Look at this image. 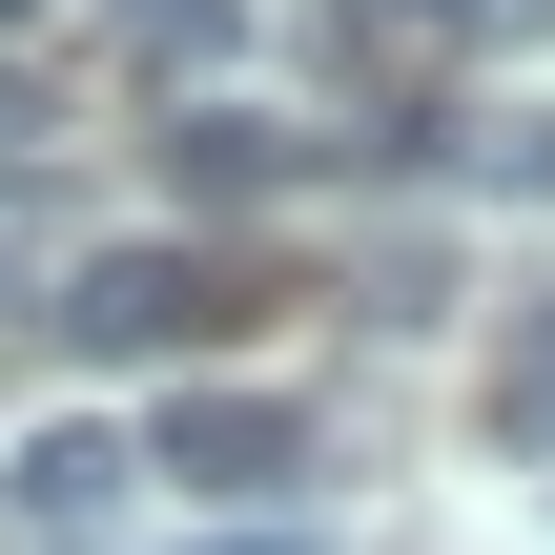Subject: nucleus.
I'll list each match as a JSON object with an SVG mask.
<instances>
[{
    "label": "nucleus",
    "instance_id": "nucleus-4",
    "mask_svg": "<svg viewBox=\"0 0 555 555\" xmlns=\"http://www.w3.org/2000/svg\"><path fill=\"white\" fill-rule=\"evenodd\" d=\"M124 474H144V453H124V433L82 412V433H41V453H21V515H103Z\"/></svg>",
    "mask_w": 555,
    "mask_h": 555
},
{
    "label": "nucleus",
    "instance_id": "nucleus-7",
    "mask_svg": "<svg viewBox=\"0 0 555 555\" xmlns=\"http://www.w3.org/2000/svg\"><path fill=\"white\" fill-rule=\"evenodd\" d=\"M21 144H41V82H21V62H0V185H21Z\"/></svg>",
    "mask_w": 555,
    "mask_h": 555
},
{
    "label": "nucleus",
    "instance_id": "nucleus-1",
    "mask_svg": "<svg viewBox=\"0 0 555 555\" xmlns=\"http://www.w3.org/2000/svg\"><path fill=\"white\" fill-rule=\"evenodd\" d=\"M227 309H247V268H227V247H82V268H62V330H82V350H124V371L206 350Z\"/></svg>",
    "mask_w": 555,
    "mask_h": 555
},
{
    "label": "nucleus",
    "instance_id": "nucleus-3",
    "mask_svg": "<svg viewBox=\"0 0 555 555\" xmlns=\"http://www.w3.org/2000/svg\"><path fill=\"white\" fill-rule=\"evenodd\" d=\"M165 165H185L206 206H247V185H288L309 144H288V124H247V103H185V124H165Z\"/></svg>",
    "mask_w": 555,
    "mask_h": 555
},
{
    "label": "nucleus",
    "instance_id": "nucleus-8",
    "mask_svg": "<svg viewBox=\"0 0 555 555\" xmlns=\"http://www.w3.org/2000/svg\"><path fill=\"white\" fill-rule=\"evenodd\" d=\"M227 555H309V535H227Z\"/></svg>",
    "mask_w": 555,
    "mask_h": 555
},
{
    "label": "nucleus",
    "instance_id": "nucleus-9",
    "mask_svg": "<svg viewBox=\"0 0 555 555\" xmlns=\"http://www.w3.org/2000/svg\"><path fill=\"white\" fill-rule=\"evenodd\" d=\"M0 21H21V0H0Z\"/></svg>",
    "mask_w": 555,
    "mask_h": 555
},
{
    "label": "nucleus",
    "instance_id": "nucleus-6",
    "mask_svg": "<svg viewBox=\"0 0 555 555\" xmlns=\"http://www.w3.org/2000/svg\"><path fill=\"white\" fill-rule=\"evenodd\" d=\"M124 41H144V62H206V41H227V0H124Z\"/></svg>",
    "mask_w": 555,
    "mask_h": 555
},
{
    "label": "nucleus",
    "instance_id": "nucleus-2",
    "mask_svg": "<svg viewBox=\"0 0 555 555\" xmlns=\"http://www.w3.org/2000/svg\"><path fill=\"white\" fill-rule=\"evenodd\" d=\"M144 474H185V494H288V474H309V412H288V391H165Z\"/></svg>",
    "mask_w": 555,
    "mask_h": 555
},
{
    "label": "nucleus",
    "instance_id": "nucleus-5",
    "mask_svg": "<svg viewBox=\"0 0 555 555\" xmlns=\"http://www.w3.org/2000/svg\"><path fill=\"white\" fill-rule=\"evenodd\" d=\"M494 412H515V453H555V309H515V350H494Z\"/></svg>",
    "mask_w": 555,
    "mask_h": 555
}]
</instances>
